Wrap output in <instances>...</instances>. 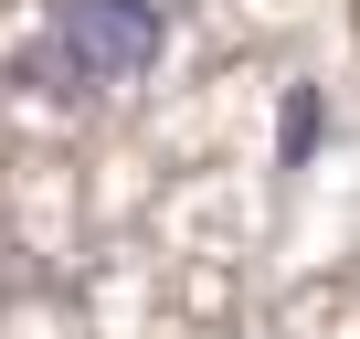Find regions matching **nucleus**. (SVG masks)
<instances>
[{"instance_id":"nucleus-1","label":"nucleus","mask_w":360,"mask_h":339,"mask_svg":"<svg viewBox=\"0 0 360 339\" xmlns=\"http://www.w3.org/2000/svg\"><path fill=\"white\" fill-rule=\"evenodd\" d=\"M159 53H169L159 0H53V22L22 43V85L32 96H117V85L159 75Z\"/></svg>"},{"instance_id":"nucleus-2","label":"nucleus","mask_w":360,"mask_h":339,"mask_svg":"<svg viewBox=\"0 0 360 339\" xmlns=\"http://www.w3.org/2000/svg\"><path fill=\"white\" fill-rule=\"evenodd\" d=\"M318 127H328V106H318V85H297V96H286V138H276V159L297 170V159L318 148Z\"/></svg>"}]
</instances>
